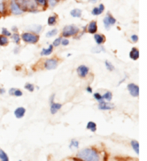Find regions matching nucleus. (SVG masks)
Masks as SVG:
<instances>
[{"label": "nucleus", "mask_w": 147, "mask_h": 161, "mask_svg": "<svg viewBox=\"0 0 147 161\" xmlns=\"http://www.w3.org/2000/svg\"><path fill=\"white\" fill-rule=\"evenodd\" d=\"M105 7L104 4H100L98 7H94V8L92 9L91 11V14L94 15H100L103 13V12L104 11Z\"/></svg>", "instance_id": "obj_15"}, {"label": "nucleus", "mask_w": 147, "mask_h": 161, "mask_svg": "<svg viewBox=\"0 0 147 161\" xmlns=\"http://www.w3.org/2000/svg\"><path fill=\"white\" fill-rule=\"evenodd\" d=\"M104 64H105V66H106V69H107L108 71H114V70H115V67L113 66V64H112V63L110 62H109V61H107V60L105 61Z\"/></svg>", "instance_id": "obj_30"}, {"label": "nucleus", "mask_w": 147, "mask_h": 161, "mask_svg": "<svg viewBox=\"0 0 147 161\" xmlns=\"http://www.w3.org/2000/svg\"><path fill=\"white\" fill-rule=\"evenodd\" d=\"M130 144H131V147H132L133 150H134L135 153H136L137 155H139V142H138L137 141H135V140H133V141H131Z\"/></svg>", "instance_id": "obj_19"}, {"label": "nucleus", "mask_w": 147, "mask_h": 161, "mask_svg": "<svg viewBox=\"0 0 147 161\" xmlns=\"http://www.w3.org/2000/svg\"><path fill=\"white\" fill-rule=\"evenodd\" d=\"M55 94H52L50 99H49V102H50V104H52L53 102H55V101H54V100H55Z\"/></svg>", "instance_id": "obj_41"}, {"label": "nucleus", "mask_w": 147, "mask_h": 161, "mask_svg": "<svg viewBox=\"0 0 147 161\" xmlns=\"http://www.w3.org/2000/svg\"><path fill=\"white\" fill-rule=\"evenodd\" d=\"M21 38L28 44H36L39 41V36L34 32H23Z\"/></svg>", "instance_id": "obj_4"}, {"label": "nucleus", "mask_w": 147, "mask_h": 161, "mask_svg": "<svg viewBox=\"0 0 147 161\" xmlns=\"http://www.w3.org/2000/svg\"><path fill=\"white\" fill-rule=\"evenodd\" d=\"M59 2H60V0H48V4L52 7V8H53V7H55Z\"/></svg>", "instance_id": "obj_38"}, {"label": "nucleus", "mask_w": 147, "mask_h": 161, "mask_svg": "<svg viewBox=\"0 0 147 161\" xmlns=\"http://www.w3.org/2000/svg\"><path fill=\"white\" fill-rule=\"evenodd\" d=\"M76 158L80 161H103L101 152L94 147L81 149L76 154Z\"/></svg>", "instance_id": "obj_1"}, {"label": "nucleus", "mask_w": 147, "mask_h": 161, "mask_svg": "<svg viewBox=\"0 0 147 161\" xmlns=\"http://www.w3.org/2000/svg\"><path fill=\"white\" fill-rule=\"evenodd\" d=\"M17 3L23 12H29V13H38L37 10L38 4L35 0H16Z\"/></svg>", "instance_id": "obj_2"}, {"label": "nucleus", "mask_w": 147, "mask_h": 161, "mask_svg": "<svg viewBox=\"0 0 147 161\" xmlns=\"http://www.w3.org/2000/svg\"><path fill=\"white\" fill-rule=\"evenodd\" d=\"M86 92H88V93H90V94H92L93 93V89H92V87H90V86H87V87H86Z\"/></svg>", "instance_id": "obj_42"}, {"label": "nucleus", "mask_w": 147, "mask_h": 161, "mask_svg": "<svg viewBox=\"0 0 147 161\" xmlns=\"http://www.w3.org/2000/svg\"><path fill=\"white\" fill-rule=\"evenodd\" d=\"M62 108V104L60 103H56L53 102L52 104H51V108H50V111L52 114H55L57 113V111Z\"/></svg>", "instance_id": "obj_16"}, {"label": "nucleus", "mask_w": 147, "mask_h": 161, "mask_svg": "<svg viewBox=\"0 0 147 161\" xmlns=\"http://www.w3.org/2000/svg\"><path fill=\"white\" fill-rule=\"evenodd\" d=\"M9 8L11 13L13 15H22L24 13L22 10V8H20V6H19V4L17 3L16 0H11L9 3Z\"/></svg>", "instance_id": "obj_6"}, {"label": "nucleus", "mask_w": 147, "mask_h": 161, "mask_svg": "<svg viewBox=\"0 0 147 161\" xmlns=\"http://www.w3.org/2000/svg\"><path fill=\"white\" fill-rule=\"evenodd\" d=\"M79 145H80V143H79V141H78V140L72 139L71 141V143H70L69 148L71 149L72 147H74L76 149H78V148H79Z\"/></svg>", "instance_id": "obj_28"}, {"label": "nucleus", "mask_w": 147, "mask_h": 161, "mask_svg": "<svg viewBox=\"0 0 147 161\" xmlns=\"http://www.w3.org/2000/svg\"><path fill=\"white\" fill-rule=\"evenodd\" d=\"M70 161H80V160H78V159H74V160H70Z\"/></svg>", "instance_id": "obj_47"}, {"label": "nucleus", "mask_w": 147, "mask_h": 161, "mask_svg": "<svg viewBox=\"0 0 147 161\" xmlns=\"http://www.w3.org/2000/svg\"><path fill=\"white\" fill-rule=\"evenodd\" d=\"M9 43V40H8V37L6 36H3V35H0V46L4 47L8 45Z\"/></svg>", "instance_id": "obj_22"}, {"label": "nucleus", "mask_w": 147, "mask_h": 161, "mask_svg": "<svg viewBox=\"0 0 147 161\" xmlns=\"http://www.w3.org/2000/svg\"><path fill=\"white\" fill-rule=\"evenodd\" d=\"M114 108V104L105 101H101V102H99V104H98V108L101 110V111H109V110L113 109Z\"/></svg>", "instance_id": "obj_10"}, {"label": "nucleus", "mask_w": 147, "mask_h": 161, "mask_svg": "<svg viewBox=\"0 0 147 161\" xmlns=\"http://www.w3.org/2000/svg\"><path fill=\"white\" fill-rule=\"evenodd\" d=\"M127 90L129 92L131 96L134 97H139V87L137 85L134 83H129L127 85Z\"/></svg>", "instance_id": "obj_8"}, {"label": "nucleus", "mask_w": 147, "mask_h": 161, "mask_svg": "<svg viewBox=\"0 0 147 161\" xmlns=\"http://www.w3.org/2000/svg\"><path fill=\"white\" fill-rule=\"evenodd\" d=\"M98 1H99V0H88L89 3H97Z\"/></svg>", "instance_id": "obj_46"}, {"label": "nucleus", "mask_w": 147, "mask_h": 161, "mask_svg": "<svg viewBox=\"0 0 147 161\" xmlns=\"http://www.w3.org/2000/svg\"><path fill=\"white\" fill-rule=\"evenodd\" d=\"M25 112H26L25 108H23V107H19V108H17L15 110V111H14V114H15V118H16L21 119L24 116Z\"/></svg>", "instance_id": "obj_12"}, {"label": "nucleus", "mask_w": 147, "mask_h": 161, "mask_svg": "<svg viewBox=\"0 0 147 161\" xmlns=\"http://www.w3.org/2000/svg\"><path fill=\"white\" fill-rule=\"evenodd\" d=\"M11 38H12V39L13 40L14 42L16 44V45H19V43H20L21 37H20V36H19V33L14 32L13 34L11 36Z\"/></svg>", "instance_id": "obj_26"}, {"label": "nucleus", "mask_w": 147, "mask_h": 161, "mask_svg": "<svg viewBox=\"0 0 147 161\" xmlns=\"http://www.w3.org/2000/svg\"><path fill=\"white\" fill-rule=\"evenodd\" d=\"M94 40H95L96 43L97 44V45H102L105 42V41H106V38H105L104 35L97 34V33H96V34H94Z\"/></svg>", "instance_id": "obj_17"}, {"label": "nucleus", "mask_w": 147, "mask_h": 161, "mask_svg": "<svg viewBox=\"0 0 147 161\" xmlns=\"http://www.w3.org/2000/svg\"><path fill=\"white\" fill-rule=\"evenodd\" d=\"M80 29L74 25L64 26L62 31V37L68 38L71 36H76L79 33Z\"/></svg>", "instance_id": "obj_3"}, {"label": "nucleus", "mask_w": 147, "mask_h": 161, "mask_svg": "<svg viewBox=\"0 0 147 161\" xmlns=\"http://www.w3.org/2000/svg\"><path fill=\"white\" fill-rule=\"evenodd\" d=\"M103 99H104V101H110L113 98V94H112L111 92H105V93L103 94Z\"/></svg>", "instance_id": "obj_27"}, {"label": "nucleus", "mask_w": 147, "mask_h": 161, "mask_svg": "<svg viewBox=\"0 0 147 161\" xmlns=\"http://www.w3.org/2000/svg\"><path fill=\"white\" fill-rule=\"evenodd\" d=\"M130 38L133 43H136L138 42V40H139V37H138L137 35H132Z\"/></svg>", "instance_id": "obj_40"}, {"label": "nucleus", "mask_w": 147, "mask_h": 161, "mask_svg": "<svg viewBox=\"0 0 147 161\" xmlns=\"http://www.w3.org/2000/svg\"><path fill=\"white\" fill-rule=\"evenodd\" d=\"M0 161H9L8 154L2 149H0Z\"/></svg>", "instance_id": "obj_24"}, {"label": "nucleus", "mask_w": 147, "mask_h": 161, "mask_svg": "<svg viewBox=\"0 0 147 161\" xmlns=\"http://www.w3.org/2000/svg\"><path fill=\"white\" fill-rule=\"evenodd\" d=\"M31 30L34 33H35V34H39L40 32H41V31L42 30V25H35L32 26V28H31Z\"/></svg>", "instance_id": "obj_29"}, {"label": "nucleus", "mask_w": 147, "mask_h": 161, "mask_svg": "<svg viewBox=\"0 0 147 161\" xmlns=\"http://www.w3.org/2000/svg\"><path fill=\"white\" fill-rule=\"evenodd\" d=\"M129 58H130L133 61H136L137 59H139V50H138V48H135V47L132 48V49H131L130 52H129Z\"/></svg>", "instance_id": "obj_14"}, {"label": "nucleus", "mask_w": 147, "mask_h": 161, "mask_svg": "<svg viewBox=\"0 0 147 161\" xmlns=\"http://www.w3.org/2000/svg\"><path fill=\"white\" fill-rule=\"evenodd\" d=\"M68 44H69V40H68L67 38H62V39H61V45H62L63 46H67V45H68Z\"/></svg>", "instance_id": "obj_39"}, {"label": "nucleus", "mask_w": 147, "mask_h": 161, "mask_svg": "<svg viewBox=\"0 0 147 161\" xmlns=\"http://www.w3.org/2000/svg\"><path fill=\"white\" fill-rule=\"evenodd\" d=\"M12 31H13V32H17V31H19L18 27H17V26H15V25L12 26Z\"/></svg>", "instance_id": "obj_44"}, {"label": "nucleus", "mask_w": 147, "mask_h": 161, "mask_svg": "<svg viewBox=\"0 0 147 161\" xmlns=\"http://www.w3.org/2000/svg\"><path fill=\"white\" fill-rule=\"evenodd\" d=\"M37 4L40 5V6H44V7H48V0H35Z\"/></svg>", "instance_id": "obj_36"}, {"label": "nucleus", "mask_w": 147, "mask_h": 161, "mask_svg": "<svg viewBox=\"0 0 147 161\" xmlns=\"http://www.w3.org/2000/svg\"><path fill=\"white\" fill-rule=\"evenodd\" d=\"M53 50H54V46L52 45H49L48 48H42V50H41V53H40V55L41 56H48V55H50L53 52Z\"/></svg>", "instance_id": "obj_18"}, {"label": "nucleus", "mask_w": 147, "mask_h": 161, "mask_svg": "<svg viewBox=\"0 0 147 161\" xmlns=\"http://www.w3.org/2000/svg\"></svg>", "instance_id": "obj_50"}, {"label": "nucleus", "mask_w": 147, "mask_h": 161, "mask_svg": "<svg viewBox=\"0 0 147 161\" xmlns=\"http://www.w3.org/2000/svg\"><path fill=\"white\" fill-rule=\"evenodd\" d=\"M94 98L95 99L96 101H97L98 102H101V101H104L103 96L101 95V94L99 93V92H96V93L94 94Z\"/></svg>", "instance_id": "obj_33"}, {"label": "nucleus", "mask_w": 147, "mask_h": 161, "mask_svg": "<svg viewBox=\"0 0 147 161\" xmlns=\"http://www.w3.org/2000/svg\"><path fill=\"white\" fill-rule=\"evenodd\" d=\"M87 32H89L90 34H96L97 31V21L93 20L89 23L88 26H87Z\"/></svg>", "instance_id": "obj_11"}, {"label": "nucleus", "mask_w": 147, "mask_h": 161, "mask_svg": "<svg viewBox=\"0 0 147 161\" xmlns=\"http://www.w3.org/2000/svg\"><path fill=\"white\" fill-rule=\"evenodd\" d=\"M19 51H20V47H16V48H15V49H14V53L18 54Z\"/></svg>", "instance_id": "obj_45"}, {"label": "nucleus", "mask_w": 147, "mask_h": 161, "mask_svg": "<svg viewBox=\"0 0 147 161\" xmlns=\"http://www.w3.org/2000/svg\"><path fill=\"white\" fill-rule=\"evenodd\" d=\"M6 91L4 87H0V95H3V94H6Z\"/></svg>", "instance_id": "obj_43"}, {"label": "nucleus", "mask_w": 147, "mask_h": 161, "mask_svg": "<svg viewBox=\"0 0 147 161\" xmlns=\"http://www.w3.org/2000/svg\"><path fill=\"white\" fill-rule=\"evenodd\" d=\"M48 161H52V160H48Z\"/></svg>", "instance_id": "obj_49"}, {"label": "nucleus", "mask_w": 147, "mask_h": 161, "mask_svg": "<svg viewBox=\"0 0 147 161\" xmlns=\"http://www.w3.org/2000/svg\"><path fill=\"white\" fill-rule=\"evenodd\" d=\"M8 94L10 96H15V97H22L23 95V92H22L21 89L15 88V87H11V88L8 90Z\"/></svg>", "instance_id": "obj_13"}, {"label": "nucleus", "mask_w": 147, "mask_h": 161, "mask_svg": "<svg viewBox=\"0 0 147 161\" xmlns=\"http://www.w3.org/2000/svg\"><path fill=\"white\" fill-rule=\"evenodd\" d=\"M116 22H117L116 19H115L114 17H113V15L109 13L106 14V16H105V18L104 19V25L105 29H107V30L110 29V27H111L112 25H115Z\"/></svg>", "instance_id": "obj_7"}, {"label": "nucleus", "mask_w": 147, "mask_h": 161, "mask_svg": "<svg viewBox=\"0 0 147 161\" xmlns=\"http://www.w3.org/2000/svg\"><path fill=\"white\" fill-rule=\"evenodd\" d=\"M70 14L74 18H80L82 15V11L79 8H74V9L71 10Z\"/></svg>", "instance_id": "obj_21"}, {"label": "nucleus", "mask_w": 147, "mask_h": 161, "mask_svg": "<svg viewBox=\"0 0 147 161\" xmlns=\"http://www.w3.org/2000/svg\"><path fill=\"white\" fill-rule=\"evenodd\" d=\"M71 54H68V57H70V56H71Z\"/></svg>", "instance_id": "obj_48"}, {"label": "nucleus", "mask_w": 147, "mask_h": 161, "mask_svg": "<svg viewBox=\"0 0 147 161\" xmlns=\"http://www.w3.org/2000/svg\"><path fill=\"white\" fill-rule=\"evenodd\" d=\"M2 35L6 36V37H11L12 33L10 32L6 28H3V29H2Z\"/></svg>", "instance_id": "obj_35"}, {"label": "nucleus", "mask_w": 147, "mask_h": 161, "mask_svg": "<svg viewBox=\"0 0 147 161\" xmlns=\"http://www.w3.org/2000/svg\"><path fill=\"white\" fill-rule=\"evenodd\" d=\"M6 12V3L5 0H0V15H3Z\"/></svg>", "instance_id": "obj_23"}, {"label": "nucleus", "mask_w": 147, "mask_h": 161, "mask_svg": "<svg viewBox=\"0 0 147 161\" xmlns=\"http://www.w3.org/2000/svg\"><path fill=\"white\" fill-rule=\"evenodd\" d=\"M24 89H26L27 91H29V92H33L35 91V85L31 83H26L24 85Z\"/></svg>", "instance_id": "obj_31"}, {"label": "nucleus", "mask_w": 147, "mask_h": 161, "mask_svg": "<svg viewBox=\"0 0 147 161\" xmlns=\"http://www.w3.org/2000/svg\"><path fill=\"white\" fill-rule=\"evenodd\" d=\"M57 29H52V30L48 31V32L46 33V35H45V36H46L47 38H52V37H53V36H55V35H57Z\"/></svg>", "instance_id": "obj_32"}, {"label": "nucleus", "mask_w": 147, "mask_h": 161, "mask_svg": "<svg viewBox=\"0 0 147 161\" xmlns=\"http://www.w3.org/2000/svg\"><path fill=\"white\" fill-rule=\"evenodd\" d=\"M61 39H62V37H58L57 38H55V40H54L53 42V44H52V45H53L54 47H58L59 45H61Z\"/></svg>", "instance_id": "obj_37"}, {"label": "nucleus", "mask_w": 147, "mask_h": 161, "mask_svg": "<svg viewBox=\"0 0 147 161\" xmlns=\"http://www.w3.org/2000/svg\"><path fill=\"white\" fill-rule=\"evenodd\" d=\"M59 61L55 58H48L45 60L44 63V67L47 70H54L56 69L58 66Z\"/></svg>", "instance_id": "obj_5"}, {"label": "nucleus", "mask_w": 147, "mask_h": 161, "mask_svg": "<svg viewBox=\"0 0 147 161\" xmlns=\"http://www.w3.org/2000/svg\"><path fill=\"white\" fill-rule=\"evenodd\" d=\"M89 71H90V68L87 67V66L84 65V64H81V65L78 66V68H77V73H78V76L82 78H86L87 75L89 74Z\"/></svg>", "instance_id": "obj_9"}, {"label": "nucleus", "mask_w": 147, "mask_h": 161, "mask_svg": "<svg viewBox=\"0 0 147 161\" xmlns=\"http://www.w3.org/2000/svg\"><path fill=\"white\" fill-rule=\"evenodd\" d=\"M86 129L90 130L91 132H96L97 131V124L94 121H89L86 126Z\"/></svg>", "instance_id": "obj_20"}, {"label": "nucleus", "mask_w": 147, "mask_h": 161, "mask_svg": "<svg viewBox=\"0 0 147 161\" xmlns=\"http://www.w3.org/2000/svg\"><path fill=\"white\" fill-rule=\"evenodd\" d=\"M92 52H94V53H99L101 52H105V48L103 46H101V45H98V46L94 48Z\"/></svg>", "instance_id": "obj_34"}, {"label": "nucleus", "mask_w": 147, "mask_h": 161, "mask_svg": "<svg viewBox=\"0 0 147 161\" xmlns=\"http://www.w3.org/2000/svg\"><path fill=\"white\" fill-rule=\"evenodd\" d=\"M57 22V15H51L48 19V25L50 26L55 25V24Z\"/></svg>", "instance_id": "obj_25"}]
</instances>
